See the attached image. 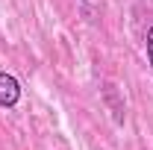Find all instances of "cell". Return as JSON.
<instances>
[{
  "instance_id": "1",
  "label": "cell",
  "mask_w": 153,
  "mask_h": 150,
  "mask_svg": "<svg viewBox=\"0 0 153 150\" xmlns=\"http://www.w3.org/2000/svg\"><path fill=\"white\" fill-rule=\"evenodd\" d=\"M18 100H21V82L12 74L0 71V106L12 109V106H18Z\"/></svg>"
},
{
  "instance_id": "2",
  "label": "cell",
  "mask_w": 153,
  "mask_h": 150,
  "mask_svg": "<svg viewBox=\"0 0 153 150\" xmlns=\"http://www.w3.org/2000/svg\"><path fill=\"white\" fill-rule=\"evenodd\" d=\"M103 97H106V100H109V106H112L115 121H118V124H124V103L118 100V91H115L112 82H106V85H103Z\"/></svg>"
},
{
  "instance_id": "3",
  "label": "cell",
  "mask_w": 153,
  "mask_h": 150,
  "mask_svg": "<svg viewBox=\"0 0 153 150\" xmlns=\"http://www.w3.org/2000/svg\"><path fill=\"white\" fill-rule=\"evenodd\" d=\"M147 62H150V68H153V24H150V30H147Z\"/></svg>"
}]
</instances>
